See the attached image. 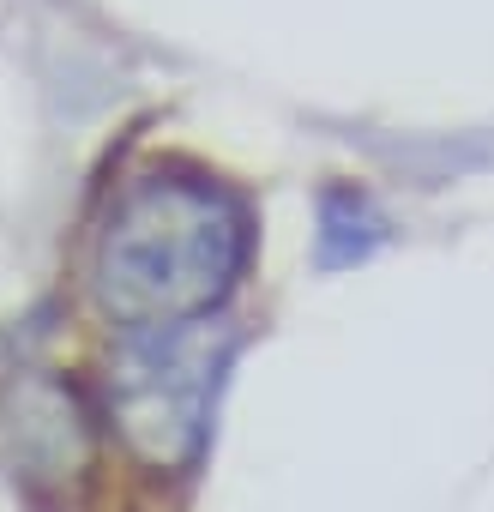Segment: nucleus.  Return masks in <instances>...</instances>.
<instances>
[{"mask_svg":"<svg viewBox=\"0 0 494 512\" xmlns=\"http://www.w3.org/2000/svg\"><path fill=\"white\" fill-rule=\"evenodd\" d=\"M247 205L205 175H145L97 235L91 284L109 320L133 332L205 320L247 266Z\"/></svg>","mask_w":494,"mask_h":512,"instance_id":"1","label":"nucleus"},{"mask_svg":"<svg viewBox=\"0 0 494 512\" xmlns=\"http://www.w3.org/2000/svg\"><path fill=\"white\" fill-rule=\"evenodd\" d=\"M187 326H157L139 332V344L121 356L109 392H115V422L133 440L139 458L151 464H181L199 452L205 440V416H211V386L223 368V350H211L205 332Z\"/></svg>","mask_w":494,"mask_h":512,"instance_id":"2","label":"nucleus"},{"mask_svg":"<svg viewBox=\"0 0 494 512\" xmlns=\"http://www.w3.org/2000/svg\"><path fill=\"white\" fill-rule=\"evenodd\" d=\"M380 241V217L362 193H326L320 199V266H356Z\"/></svg>","mask_w":494,"mask_h":512,"instance_id":"3","label":"nucleus"}]
</instances>
